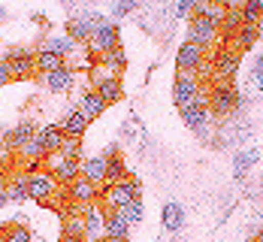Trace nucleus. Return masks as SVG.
I'll return each mask as SVG.
<instances>
[{
  "instance_id": "nucleus-1",
  "label": "nucleus",
  "mask_w": 263,
  "mask_h": 242,
  "mask_svg": "<svg viewBox=\"0 0 263 242\" xmlns=\"http://www.w3.org/2000/svg\"><path fill=\"white\" fill-rule=\"evenodd\" d=\"M136 200H139V179L130 176V173L121 182H115L103 191V203L109 206V212H118V209H124L127 203H136Z\"/></svg>"
},
{
  "instance_id": "nucleus-2",
  "label": "nucleus",
  "mask_w": 263,
  "mask_h": 242,
  "mask_svg": "<svg viewBox=\"0 0 263 242\" xmlns=\"http://www.w3.org/2000/svg\"><path fill=\"white\" fill-rule=\"evenodd\" d=\"M88 46H91V52H97V54H106V52H112V49H118V27L112 25L109 18L94 15V36L88 40Z\"/></svg>"
},
{
  "instance_id": "nucleus-3",
  "label": "nucleus",
  "mask_w": 263,
  "mask_h": 242,
  "mask_svg": "<svg viewBox=\"0 0 263 242\" xmlns=\"http://www.w3.org/2000/svg\"><path fill=\"white\" fill-rule=\"evenodd\" d=\"M197 94H200V85L197 79L191 76V73H179V79H176V88H173V100H176V106L182 109H191L197 106Z\"/></svg>"
},
{
  "instance_id": "nucleus-4",
  "label": "nucleus",
  "mask_w": 263,
  "mask_h": 242,
  "mask_svg": "<svg viewBox=\"0 0 263 242\" xmlns=\"http://www.w3.org/2000/svg\"><path fill=\"white\" fill-rule=\"evenodd\" d=\"M187 36H191V43H194V46L206 49V46L215 43V36H218V25L209 22V18L194 15V18H191V25H187Z\"/></svg>"
},
{
  "instance_id": "nucleus-5",
  "label": "nucleus",
  "mask_w": 263,
  "mask_h": 242,
  "mask_svg": "<svg viewBox=\"0 0 263 242\" xmlns=\"http://www.w3.org/2000/svg\"><path fill=\"white\" fill-rule=\"evenodd\" d=\"M212 100V112H218V115H230L233 109H239V103H242V97H239L236 88H215L209 94Z\"/></svg>"
},
{
  "instance_id": "nucleus-6",
  "label": "nucleus",
  "mask_w": 263,
  "mask_h": 242,
  "mask_svg": "<svg viewBox=\"0 0 263 242\" xmlns=\"http://www.w3.org/2000/svg\"><path fill=\"white\" fill-rule=\"evenodd\" d=\"M200 64H203V49L194 46V43H184L182 49H179V54H176V67H179V73H197Z\"/></svg>"
},
{
  "instance_id": "nucleus-7",
  "label": "nucleus",
  "mask_w": 263,
  "mask_h": 242,
  "mask_svg": "<svg viewBox=\"0 0 263 242\" xmlns=\"http://www.w3.org/2000/svg\"><path fill=\"white\" fill-rule=\"evenodd\" d=\"M212 70H215V79L221 76V79H233L239 70V52H233V49H227V52H218L215 54V64H212Z\"/></svg>"
},
{
  "instance_id": "nucleus-8",
  "label": "nucleus",
  "mask_w": 263,
  "mask_h": 242,
  "mask_svg": "<svg viewBox=\"0 0 263 242\" xmlns=\"http://www.w3.org/2000/svg\"><path fill=\"white\" fill-rule=\"evenodd\" d=\"M67 197L76 203V206H91L97 200V185H91L88 179H76L73 185H67Z\"/></svg>"
},
{
  "instance_id": "nucleus-9",
  "label": "nucleus",
  "mask_w": 263,
  "mask_h": 242,
  "mask_svg": "<svg viewBox=\"0 0 263 242\" xmlns=\"http://www.w3.org/2000/svg\"><path fill=\"white\" fill-rule=\"evenodd\" d=\"M27 194L40 203H49L54 194V179L52 176H30L27 179Z\"/></svg>"
},
{
  "instance_id": "nucleus-10",
  "label": "nucleus",
  "mask_w": 263,
  "mask_h": 242,
  "mask_svg": "<svg viewBox=\"0 0 263 242\" xmlns=\"http://www.w3.org/2000/svg\"><path fill=\"white\" fill-rule=\"evenodd\" d=\"M6 67H9V76H12V79H25V76H30V73L36 70L33 58H30L27 52H22V49L12 52V58L6 61Z\"/></svg>"
},
{
  "instance_id": "nucleus-11",
  "label": "nucleus",
  "mask_w": 263,
  "mask_h": 242,
  "mask_svg": "<svg viewBox=\"0 0 263 242\" xmlns=\"http://www.w3.org/2000/svg\"><path fill=\"white\" fill-rule=\"evenodd\" d=\"M67 33H70V40L76 43V40H82V43H88L91 36H94V15H82V18H70L67 22Z\"/></svg>"
},
{
  "instance_id": "nucleus-12",
  "label": "nucleus",
  "mask_w": 263,
  "mask_h": 242,
  "mask_svg": "<svg viewBox=\"0 0 263 242\" xmlns=\"http://www.w3.org/2000/svg\"><path fill=\"white\" fill-rule=\"evenodd\" d=\"M85 127H88V121H85V115H82L79 109H70V112L64 115V121H61V134L73 136V139H82Z\"/></svg>"
},
{
  "instance_id": "nucleus-13",
  "label": "nucleus",
  "mask_w": 263,
  "mask_h": 242,
  "mask_svg": "<svg viewBox=\"0 0 263 242\" xmlns=\"http://www.w3.org/2000/svg\"><path fill=\"white\" fill-rule=\"evenodd\" d=\"M82 179H88L91 185L106 182V155H100V158H88V161L82 163Z\"/></svg>"
},
{
  "instance_id": "nucleus-14",
  "label": "nucleus",
  "mask_w": 263,
  "mask_h": 242,
  "mask_svg": "<svg viewBox=\"0 0 263 242\" xmlns=\"http://www.w3.org/2000/svg\"><path fill=\"white\" fill-rule=\"evenodd\" d=\"M103 221L106 215L97 209V206H88V212H85V239L94 242L100 233H103Z\"/></svg>"
},
{
  "instance_id": "nucleus-15",
  "label": "nucleus",
  "mask_w": 263,
  "mask_h": 242,
  "mask_svg": "<svg viewBox=\"0 0 263 242\" xmlns=\"http://www.w3.org/2000/svg\"><path fill=\"white\" fill-rule=\"evenodd\" d=\"M127 230H130V224L124 221L121 212H109L103 221V233L106 236H115V239H127Z\"/></svg>"
},
{
  "instance_id": "nucleus-16",
  "label": "nucleus",
  "mask_w": 263,
  "mask_h": 242,
  "mask_svg": "<svg viewBox=\"0 0 263 242\" xmlns=\"http://www.w3.org/2000/svg\"><path fill=\"white\" fill-rule=\"evenodd\" d=\"M76 79V73L70 70V67H61V70H54V73H46V85H49V91H67L70 85Z\"/></svg>"
},
{
  "instance_id": "nucleus-17",
  "label": "nucleus",
  "mask_w": 263,
  "mask_h": 242,
  "mask_svg": "<svg viewBox=\"0 0 263 242\" xmlns=\"http://www.w3.org/2000/svg\"><path fill=\"white\" fill-rule=\"evenodd\" d=\"M30 139H33V127H30V124H18V127H15V131H12V134H6L3 136V142H6V145H9V148H15V152H22V148H25L27 142H30Z\"/></svg>"
},
{
  "instance_id": "nucleus-18",
  "label": "nucleus",
  "mask_w": 263,
  "mask_h": 242,
  "mask_svg": "<svg viewBox=\"0 0 263 242\" xmlns=\"http://www.w3.org/2000/svg\"><path fill=\"white\" fill-rule=\"evenodd\" d=\"M127 176V170H124V161L118 158V152L112 148L109 155H106V182L109 185H115V182H121Z\"/></svg>"
},
{
  "instance_id": "nucleus-19",
  "label": "nucleus",
  "mask_w": 263,
  "mask_h": 242,
  "mask_svg": "<svg viewBox=\"0 0 263 242\" xmlns=\"http://www.w3.org/2000/svg\"><path fill=\"white\" fill-rule=\"evenodd\" d=\"M33 64H36V70L46 76V73H54V70L64 67V58H61V54L46 52V49H40V54H33Z\"/></svg>"
},
{
  "instance_id": "nucleus-20",
  "label": "nucleus",
  "mask_w": 263,
  "mask_h": 242,
  "mask_svg": "<svg viewBox=\"0 0 263 242\" xmlns=\"http://www.w3.org/2000/svg\"><path fill=\"white\" fill-rule=\"evenodd\" d=\"M103 109H106V103L103 100H100V94H85V97H82V115H85V121H88V124H91V121H94V118H100V115H103Z\"/></svg>"
},
{
  "instance_id": "nucleus-21",
  "label": "nucleus",
  "mask_w": 263,
  "mask_h": 242,
  "mask_svg": "<svg viewBox=\"0 0 263 242\" xmlns=\"http://www.w3.org/2000/svg\"><path fill=\"white\" fill-rule=\"evenodd\" d=\"M79 176H82V163H79V161H64V163H61V166L52 173L54 182H64V185H73Z\"/></svg>"
},
{
  "instance_id": "nucleus-22",
  "label": "nucleus",
  "mask_w": 263,
  "mask_h": 242,
  "mask_svg": "<svg viewBox=\"0 0 263 242\" xmlns=\"http://www.w3.org/2000/svg\"><path fill=\"white\" fill-rule=\"evenodd\" d=\"M79 239H85V218L67 215V221H64V242H79Z\"/></svg>"
},
{
  "instance_id": "nucleus-23",
  "label": "nucleus",
  "mask_w": 263,
  "mask_h": 242,
  "mask_svg": "<svg viewBox=\"0 0 263 242\" xmlns=\"http://www.w3.org/2000/svg\"><path fill=\"white\" fill-rule=\"evenodd\" d=\"M184 115V124L187 127H194V131H200V134H206V121H209V112L203 106H191L182 112Z\"/></svg>"
},
{
  "instance_id": "nucleus-24",
  "label": "nucleus",
  "mask_w": 263,
  "mask_h": 242,
  "mask_svg": "<svg viewBox=\"0 0 263 242\" xmlns=\"http://www.w3.org/2000/svg\"><path fill=\"white\" fill-rule=\"evenodd\" d=\"M36 139L43 142L46 155H54V152L61 148V142H64V134H61V127H46L43 134H36Z\"/></svg>"
},
{
  "instance_id": "nucleus-25",
  "label": "nucleus",
  "mask_w": 263,
  "mask_h": 242,
  "mask_svg": "<svg viewBox=\"0 0 263 242\" xmlns=\"http://www.w3.org/2000/svg\"><path fill=\"white\" fill-rule=\"evenodd\" d=\"M182 221H184V215H182V209L176 206V203H166L163 206V227L173 233V230H179L182 227Z\"/></svg>"
},
{
  "instance_id": "nucleus-26",
  "label": "nucleus",
  "mask_w": 263,
  "mask_h": 242,
  "mask_svg": "<svg viewBox=\"0 0 263 242\" xmlns=\"http://www.w3.org/2000/svg\"><path fill=\"white\" fill-rule=\"evenodd\" d=\"M79 152H82V139H73V136H64V142H61L58 155H61L64 161H79Z\"/></svg>"
},
{
  "instance_id": "nucleus-27",
  "label": "nucleus",
  "mask_w": 263,
  "mask_h": 242,
  "mask_svg": "<svg viewBox=\"0 0 263 242\" xmlns=\"http://www.w3.org/2000/svg\"><path fill=\"white\" fill-rule=\"evenodd\" d=\"M97 94H100V100H103V103H115V100H121V82H118V79L103 82V85L97 88Z\"/></svg>"
},
{
  "instance_id": "nucleus-28",
  "label": "nucleus",
  "mask_w": 263,
  "mask_h": 242,
  "mask_svg": "<svg viewBox=\"0 0 263 242\" xmlns=\"http://www.w3.org/2000/svg\"><path fill=\"white\" fill-rule=\"evenodd\" d=\"M6 194H9V200H15V203H25L27 197H30V194H27V179H25V176H18V179H15L9 188H6Z\"/></svg>"
},
{
  "instance_id": "nucleus-29",
  "label": "nucleus",
  "mask_w": 263,
  "mask_h": 242,
  "mask_svg": "<svg viewBox=\"0 0 263 242\" xmlns=\"http://www.w3.org/2000/svg\"><path fill=\"white\" fill-rule=\"evenodd\" d=\"M73 49H76V43H73L70 36H64V40H49V43H46V52L61 54V58H64V54H70Z\"/></svg>"
},
{
  "instance_id": "nucleus-30",
  "label": "nucleus",
  "mask_w": 263,
  "mask_h": 242,
  "mask_svg": "<svg viewBox=\"0 0 263 242\" xmlns=\"http://www.w3.org/2000/svg\"><path fill=\"white\" fill-rule=\"evenodd\" d=\"M221 25H224V30H230V33H239L242 25H245V22H242V6H239V9H230V12H224V22H221Z\"/></svg>"
},
{
  "instance_id": "nucleus-31",
  "label": "nucleus",
  "mask_w": 263,
  "mask_h": 242,
  "mask_svg": "<svg viewBox=\"0 0 263 242\" xmlns=\"http://www.w3.org/2000/svg\"><path fill=\"white\" fill-rule=\"evenodd\" d=\"M254 40H257V27L242 25V30L236 33V49H248V46H254Z\"/></svg>"
},
{
  "instance_id": "nucleus-32",
  "label": "nucleus",
  "mask_w": 263,
  "mask_h": 242,
  "mask_svg": "<svg viewBox=\"0 0 263 242\" xmlns=\"http://www.w3.org/2000/svg\"><path fill=\"white\" fill-rule=\"evenodd\" d=\"M260 12H263L260 3H245V6H242V22H245V25H251V27H257Z\"/></svg>"
},
{
  "instance_id": "nucleus-33",
  "label": "nucleus",
  "mask_w": 263,
  "mask_h": 242,
  "mask_svg": "<svg viewBox=\"0 0 263 242\" xmlns=\"http://www.w3.org/2000/svg\"><path fill=\"white\" fill-rule=\"evenodd\" d=\"M124 61H127V58H124V52H121V46L103 54V67H109V70H121V67H124Z\"/></svg>"
},
{
  "instance_id": "nucleus-34",
  "label": "nucleus",
  "mask_w": 263,
  "mask_h": 242,
  "mask_svg": "<svg viewBox=\"0 0 263 242\" xmlns=\"http://www.w3.org/2000/svg\"><path fill=\"white\" fill-rule=\"evenodd\" d=\"M0 242H30V233H27V227L15 224V227H9V230L3 233V239Z\"/></svg>"
},
{
  "instance_id": "nucleus-35",
  "label": "nucleus",
  "mask_w": 263,
  "mask_h": 242,
  "mask_svg": "<svg viewBox=\"0 0 263 242\" xmlns=\"http://www.w3.org/2000/svg\"><path fill=\"white\" fill-rule=\"evenodd\" d=\"M118 212L124 215L127 224H136V221H142V203H139V200H136V203H127V206H124V209H118Z\"/></svg>"
},
{
  "instance_id": "nucleus-36",
  "label": "nucleus",
  "mask_w": 263,
  "mask_h": 242,
  "mask_svg": "<svg viewBox=\"0 0 263 242\" xmlns=\"http://www.w3.org/2000/svg\"><path fill=\"white\" fill-rule=\"evenodd\" d=\"M22 155H25L27 161H36V158H43V155H46V148H43V142H40V139L33 136V139L27 142L25 148H22Z\"/></svg>"
},
{
  "instance_id": "nucleus-37",
  "label": "nucleus",
  "mask_w": 263,
  "mask_h": 242,
  "mask_svg": "<svg viewBox=\"0 0 263 242\" xmlns=\"http://www.w3.org/2000/svg\"><path fill=\"white\" fill-rule=\"evenodd\" d=\"M254 161H257V148H248L245 155H239V158H236V173H245Z\"/></svg>"
},
{
  "instance_id": "nucleus-38",
  "label": "nucleus",
  "mask_w": 263,
  "mask_h": 242,
  "mask_svg": "<svg viewBox=\"0 0 263 242\" xmlns=\"http://www.w3.org/2000/svg\"><path fill=\"white\" fill-rule=\"evenodd\" d=\"M6 82H12V76H9V67H6V61H3V64H0V88H3Z\"/></svg>"
},
{
  "instance_id": "nucleus-39",
  "label": "nucleus",
  "mask_w": 263,
  "mask_h": 242,
  "mask_svg": "<svg viewBox=\"0 0 263 242\" xmlns=\"http://www.w3.org/2000/svg\"><path fill=\"white\" fill-rule=\"evenodd\" d=\"M130 9H133V3H118V6H115V15H127Z\"/></svg>"
},
{
  "instance_id": "nucleus-40",
  "label": "nucleus",
  "mask_w": 263,
  "mask_h": 242,
  "mask_svg": "<svg viewBox=\"0 0 263 242\" xmlns=\"http://www.w3.org/2000/svg\"><path fill=\"white\" fill-rule=\"evenodd\" d=\"M6 203H9V194H6V188H3V185H0V209H3Z\"/></svg>"
},
{
  "instance_id": "nucleus-41",
  "label": "nucleus",
  "mask_w": 263,
  "mask_h": 242,
  "mask_svg": "<svg viewBox=\"0 0 263 242\" xmlns=\"http://www.w3.org/2000/svg\"><path fill=\"white\" fill-rule=\"evenodd\" d=\"M257 82H260V85H263V58H260V61H257Z\"/></svg>"
},
{
  "instance_id": "nucleus-42",
  "label": "nucleus",
  "mask_w": 263,
  "mask_h": 242,
  "mask_svg": "<svg viewBox=\"0 0 263 242\" xmlns=\"http://www.w3.org/2000/svg\"><path fill=\"white\" fill-rule=\"evenodd\" d=\"M103 242H127V239H115V236H106Z\"/></svg>"
},
{
  "instance_id": "nucleus-43",
  "label": "nucleus",
  "mask_w": 263,
  "mask_h": 242,
  "mask_svg": "<svg viewBox=\"0 0 263 242\" xmlns=\"http://www.w3.org/2000/svg\"><path fill=\"white\" fill-rule=\"evenodd\" d=\"M254 242H263V230H260V233H257V236H254Z\"/></svg>"
},
{
  "instance_id": "nucleus-44",
  "label": "nucleus",
  "mask_w": 263,
  "mask_h": 242,
  "mask_svg": "<svg viewBox=\"0 0 263 242\" xmlns=\"http://www.w3.org/2000/svg\"><path fill=\"white\" fill-rule=\"evenodd\" d=\"M0 145H3V134H0Z\"/></svg>"
},
{
  "instance_id": "nucleus-45",
  "label": "nucleus",
  "mask_w": 263,
  "mask_h": 242,
  "mask_svg": "<svg viewBox=\"0 0 263 242\" xmlns=\"http://www.w3.org/2000/svg\"><path fill=\"white\" fill-rule=\"evenodd\" d=\"M0 15H3V9H0Z\"/></svg>"
}]
</instances>
